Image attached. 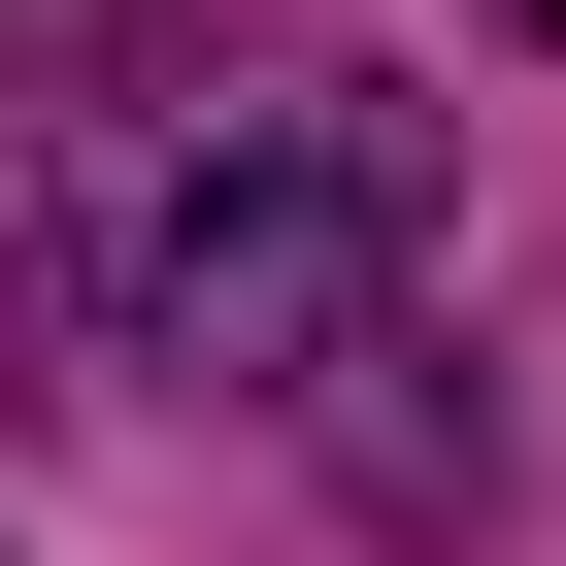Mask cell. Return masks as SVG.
Here are the masks:
<instances>
[{
  "instance_id": "cell-2",
  "label": "cell",
  "mask_w": 566,
  "mask_h": 566,
  "mask_svg": "<svg viewBox=\"0 0 566 566\" xmlns=\"http://www.w3.org/2000/svg\"><path fill=\"white\" fill-rule=\"evenodd\" d=\"M500 34H566V0H500Z\"/></svg>"
},
{
  "instance_id": "cell-1",
  "label": "cell",
  "mask_w": 566,
  "mask_h": 566,
  "mask_svg": "<svg viewBox=\"0 0 566 566\" xmlns=\"http://www.w3.org/2000/svg\"><path fill=\"white\" fill-rule=\"evenodd\" d=\"M367 134H266V167H167V334L200 367H334V301H367Z\"/></svg>"
}]
</instances>
